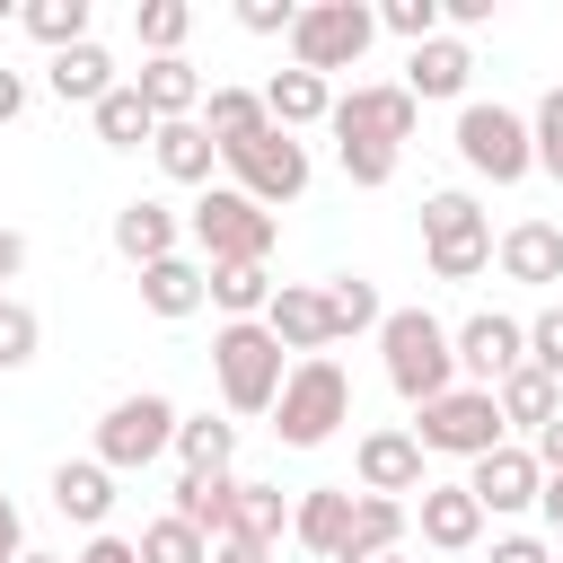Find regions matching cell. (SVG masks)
<instances>
[{"label": "cell", "mask_w": 563, "mask_h": 563, "mask_svg": "<svg viewBox=\"0 0 563 563\" xmlns=\"http://www.w3.org/2000/svg\"><path fill=\"white\" fill-rule=\"evenodd\" d=\"M352 510H361V501H352V484H317V493H299L290 537H299L308 554H325V563H334V554H343V537H352Z\"/></svg>", "instance_id": "19"}, {"label": "cell", "mask_w": 563, "mask_h": 563, "mask_svg": "<svg viewBox=\"0 0 563 563\" xmlns=\"http://www.w3.org/2000/svg\"><path fill=\"white\" fill-rule=\"evenodd\" d=\"M176 405L167 396H123V405H106V422H97V466H114V475H132V466H150V457H167L176 449Z\"/></svg>", "instance_id": "8"}, {"label": "cell", "mask_w": 563, "mask_h": 563, "mask_svg": "<svg viewBox=\"0 0 563 563\" xmlns=\"http://www.w3.org/2000/svg\"><path fill=\"white\" fill-rule=\"evenodd\" d=\"M501 273L510 282H528V290H545V282H563V229L554 220H519V229H501Z\"/></svg>", "instance_id": "20"}, {"label": "cell", "mask_w": 563, "mask_h": 563, "mask_svg": "<svg viewBox=\"0 0 563 563\" xmlns=\"http://www.w3.org/2000/svg\"><path fill=\"white\" fill-rule=\"evenodd\" d=\"M211 563H273V545H255V537H220Z\"/></svg>", "instance_id": "47"}, {"label": "cell", "mask_w": 563, "mask_h": 563, "mask_svg": "<svg viewBox=\"0 0 563 563\" xmlns=\"http://www.w3.org/2000/svg\"><path fill=\"white\" fill-rule=\"evenodd\" d=\"M537 510H545V528L563 537V475H545V493H537Z\"/></svg>", "instance_id": "52"}, {"label": "cell", "mask_w": 563, "mask_h": 563, "mask_svg": "<svg viewBox=\"0 0 563 563\" xmlns=\"http://www.w3.org/2000/svg\"><path fill=\"white\" fill-rule=\"evenodd\" d=\"M44 79H53V97H62V106H88V114L123 88V79H114V62H106V44H70V53H53V70H44Z\"/></svg>", "instance_id": "22"}, {"label": "cell", "mask_w": 563, "mask_h": 563, "mask_svg": "<svg viewBox=\"0 0 563 563\" xmlns=\"http://www.w3.org/2000/svg\"><path fill=\"white\" fill-rule=\"evenodd\" d=\"M264 325H273V343H282V352H299V361H317V352L334 343L325 290H308V282H282V290H273V308H264Z\"/></svg>", "instance_id": "15"}, {"label": "cell", "mask_w": 563, "mask_h": 563, "mask_svg": "<svg viewBox=\"0 0 563 563\" xmlns=\"http://www.w3.org/2000/svg\"><path fill=\"white\" fill-rule=\"evenodd\" d=\"M352 422V378L317 352V361H290V378H282V405H273V431H282V449H325L334 431Z\"/></svg>", "instance_id": "4"}, {"label": "cell", "mask_w": 563, "mask_h": 563, "mask_svg": "<svg viewBox=\"0 0 563 563\" xmlns=\"http://www.w3.org/2000/svg\"><path fill=\"white\" fill-rule=\"evenodd\" d=\"M141 106L158 114V123H194V106H202V70L185 62V53H167V62H141Z\"/></svg>", "instance_id": "23"}, {"label": "cell", "mask_w": 563, "mask_h": 563, "mask_svg": "<svg viewBox=\"0 0 563 563\" xmlns=\"http://www.w3.org/2000/svg\"><path fill=\"white\" fill-rule=\"evenodd\" d=\"M528 369H545V378L563 387V308H545V317H528Z\"/></svg>", "instance_id": "42"}, {"label": "cell", "mask_w": 563, "mask_h": 563, "mask_svg": "<svg viewBox=\"0 0 563 563\" xmlns=\"http://www.w3.org/2000/svg\"><path fill=\"white\" fill-rule=\"evenodd\" d=\"M132 35L150 44V62H167V53L194 35V9H185V0H141V9H132Z\"/></svg>", "instance_id": "38"}, {"label": "cell", "mask_w": 563, "mask_h": 563, "mask_svg": "<svg viewBox=\"0 0 563 563\" xmlns=\"http://www.w3.org/2000/svg\"><path fill=\"white\" fill-rule=\"evenodd\" d=\"M202 132H211V141H220V158H229V150L264 141V132H273V114H264V97H255V88H211V97H202Z\"/></svg>", "instance_id": "25"}, {"label": "cell", "mask_w": 563, "mask_h": 563, "mask_svg": "<svg viewBox=\"0 0 563 563\" xmlns=\"http://www.w3.org/2000/svg\"><path fill=\"white\" fill-rule=\"evenodd\" d=\"M440 18H457V26H484V18H493V0H440Z\"/></svg>", "instance_id": "51"}, {"label": "cell", "mask_w": 563, "mask_h": 563, "mask_svg": "<svg viewBox=\"0 0 563 563\" xmlns=\"http://www.w3.org/2000/svg\"><path fill=\"white\" fill-rule=\"evenodd\" d=\"M457 158L493 185H519L537 167V141H528V114L510 106H457Z\"/></svg>", "instance_id": "9"}, {"label": "cell", "mask_w": 563, "mask_h": 563, "mask_svg": "<svg viewBox=\"0 0 563 563\" xmlns=\"http://www.w3.org/2000/svg\"><path fill=\"white\" fill-rule=\"evenodd\" d=\"M273 264H211V308H229V325H246V317H264L273 308Z\"/></svg>", "instance_id": "31"}, {"label": "cell", "mask_w": 563, "mask_h": 563, "mask_svg": "<svg viewBox=\"0 0 563 563\" xmlns=\"http://www.w3.org/2000/svg\"><path fill=\"white\" fill-rule=\"evenodd\" d=\"M211 369H220V396H229V413H273L282 405V343H273V325L264 317H246V325H220L211 334Z\"/></svg>", "instance_id": "5"}, {"label": "cell", "mask_w": 563, "mask_h": 563, "mask_svg": "<svg viewBox=\"0 0 563 563\" xmlns=\"http://www.w3.org/2000/svg\"><path fill=\"white\" fill-rule=\"evenodd\" d=\"M18 114H26V79H18V70H0V123H18Z\"/></svg>", "instance_id": "49"}, {"label": "cell", "mask_w": 563, "mask_h": 563, "mask_svg": "<svg viewBox=\"0 0 563 563\" xmlns=\"http://www.w3.org/2000/svg\"><path fill=\"white\" fill-rule=\"evenodd\" d=\"M378 563H405V554H378Z\"/></svg>", "instance_id": "54"}, {"label": "cell", "mask_w": 563, "mask_h": 563, "mask_svg": "<svg viewBox=\"0 0 563 563\" xmlns=\"http://www.w3.org/2000/svg\"><path fill=\"white\" fill-rule=\"evenodd\" d=\"M176 519L202 528V537L220 545L229 519H238V475H176Z\"/></svg>", "instance_id": "30"}, {"label": "cell", "mask_w": 563, "mask_h": 563, "mask_svg": "<svg viewBox=\"0 0 563 563\" xmlns=\"http://www.w3.org/2000/svg\"><path fill=\"white\" fill-rule=\"evenodd\" d=\"M97 141H106V150H141V141H158V114L141 106V88H132V79L97 106Z\"/></svg>", "instance_id": "33"}, {"label": "cell", "mask_w": 563, "mask_h": 563, "mask_svg": "<svg viewBox=\"0 0 563 563\" xmlns=\"http://www.w3.org/2000/svg\"><path fill=\"white\" fill-rule=\"evenodd\" d=\"M405 528H413V510H405V501H378V493H361V510H352V537H343V554H334V563H378V554H396V545H405Z\"/></svg>", "instance_id": "26"}, {"label": "cell", "mask_w": 563, "mask_h": 563, "mask_svg": "<svg viewBox=\"0 0 563 563\" xmlns=\"http://www.w3.org/2000/svg\"><path fill=\"white\" fill-rule=\"evenodd\" d=\"M185 229H194L202 264H273V238H282V220L255 194H238V185H202Z\"/></svg>", "instance_id": "3"}, {"label": "cell", "mask_w": 563, "mask_h": 563, "mask_svg": "<svg viewBox=\"0 0 563 563\" xmlns=\"http://www.w3.org/2000/svg\"><path fill=\"white\" fill-rule=\"evenodd\" d=\"M378 26H387V35H405V44H431V35H440V0H387V9H378Z\"/></svg>", "instance_id": "41"}, {"label": "cell", "mask_w": 563, "mask_h": 563, "mask_svg": "<svg viewBox=\"0 0 563 563\" xmlns=\"http://www.w3.org/2000/svg\"><path fill=\"white\" fill-rule=\"evenodd\" d=\"M229 167H238V194H255L264 211H282V202H299L308 194V141L299 132H264V141H246V150H229Z\"/></svg>", "instance_id": "11"}, {"label": "cell", "mask_w": 563, "mask_h": 563, "mask_svg": "<svg viewBox=\"0 0 563 563\" xmlns=\"http://www.w3.org/2000/svg\"><path fill=\"white\" fill-rule=\"evenodd\" d=\"M537 466H545V475H563V413L537 431Z\"/></svg>", "instance_id": "48"}, {"label": "cell", "mask_w": 563, "mask_h": 563, "mask_svg": "<svg viewBox=\"0 0 563 563\" xmlns=\"http://www.w3.org/2000/svg\"><path fill=\"white\" fill-rule=\"evenodd\" d=\"M528 141H537V167L563 185V88H545V97H537V114H528Z\"/></svg>", "instance_id": "40"}, {"label": "cell", "mask_w": 563, "mask_h": 563, "mask_svg": "<svg viewBox=\"0 0 563 563\" xmlns=\"http://www.w3.org/2000/svg\"><path fill=\"white\" fill-rule=\"evenodd\" d=\"M79 563H141V545L106 528V537H88V545H79Z\"/></svg>", "instance_id": "45"}, {"label": "cell", "mask_w": 563, "mask_h": 563, "mask_svg": "<svg viewBox=\"0 0 563 563\" xmlns=\"http://www.w3.org/2000/svg\"><path fill=\"white\" fill-rule=\"evenodd\" d=\"M229 537L282 545V537H290V501H282V484H238V519H229Z\"/></svg>", "instance_id": "35"}, {"label": "cell", "mask_w": 563, "mask_h": 563, "mask_svg": "<svg viewBox=\"0 0 563 563\" xmlns=\"http://www.w3.org/2000/svg\"><path fill=\"white\" fill-rule=\"evenodd\" d=\"M378 352H387V387H396L413 413H422V405H440V396L457 387V334H449L431 308H387Z\"/></svg>", "instance_id": "2"}, {"label": "cell", "mask_w": 563, "mask_h": 563, "mask_svg": "<svg viewBox=\"0 0 563 563\" xmlns=\"http://www.w3.org/2000/svg\"><path fill=\"white\" fill-rule=\"evenodd\" d=\"M466 493H475L484 510H528V501L545 493V466H537V449L501 440L493 457H475V466H466Z\"/></svg>", "instance_id": "13"}, {"label": "cell", "mask_w": 563, "mask_h": 563, "mask_svg": "<svg viewBox=\"0 0 563 563\" xmlns=\"http://www.w3.org/2000/svg\"><path fill=\"white\" fill-rule=\"evenodd\" d=\"M325 317H334V334H378V325H387V308H378V282H361V273H334V282H325Z\"/></svg>", "instance_id": "34"}, {"label": "cell", "mask_w": 563, "mask_h": 563, "mask_svg": "<svg viewBox=\"0 0 563 563\" xmlns=\"http://www.w3.org/2000/svg\"><path fill=\"white\" fill-rule=\"evenodd\" d=\"M0 18H9V0H0Z\"/></svg>", "instance_id": "55"}, {"label": "cell", "mask_w": 563, "mask_h": 563, "mask_svg": "<svg viewBox=\"0 0 563 563\" xmlns=\"http://www.w3.org/2000/svg\"><path fill=\"white\" fill-rule=\"evenodd\" d=\"M361 493H378V501L422 493V440L413 431H361Z\"/></svg>", "instance_id": "16"}, {"label": "cell", "mask_w": 563, "mask_h": 563, "mask_svg": "<svg viewBox=\"0 0 563 563\" xmlns=\"http://www.w3.org/2000/svg\"><path fill=\"white\" fill-rule=\"evenodd\" d=\"M457 369H466L475 387H501L510 369H528V325L501 317V308L466 317V325H457Z\"/></svg>", "instance_id": "12"}, {"label": "cell", "mask_w": 563, "mask_h": 563, "mask_svg": "<svg viewBox=\"0 0 563 563\" xmlns=\"http://www.w3.org/2000/svg\"><path fill=\"white\" fill-rule=\"evenodd\" d=\"M369 35H378V9H361V0H317V9H299V26H290V70H352L361 53H369Z\"/></svg>", "instance_id": "7"}, {"label": "cell", "mask_w": 563, "mask_h": 563, "mask_svg": "<svg viewBox=\"0 0 563 563\" xmlns=\"http://www.w3.org/2000/svg\"><path fill=\"white\" fill-rule=\"evenodd\" d=\"M176 457H185V475H229V457H238V422L185 413V422H176Z\"/></svg>", "instance_id": "32"}, {"label": "cell", "mask_w": 563, "mask_h": 563, "mask_svg": "<svg viewBox=\"0 0 563 563\" xmlns=\"http://www.w3.org/2000/svg\"><path fill=\"white\" fill-rule=\"evenodd\" d=\"M150 150H158V176H167V185H211L220 141L202 132V114H194V123H158V141H150Z\"/></svg>", "instance_id": "28"}, {"label": "cell", "mask_w": 563, "mask_h": 563, "mask_svg": "<svg viewBox=\"0 0 563 563\" xmlns=\"http://www.w3.org/2000/svg\"><path fill=\"white\" fill-rule=\"evenodd\" d=\"M202 299H211V264H194V255H167V264L141 273V308L150 317H194Z\"/></svg>", "instance_id": "24"}, {"label": "cell", "mask_w": 563, "mask_h": 563, "mask_svg": "<svg viewBox=\"0 0 563 563\" xmlns=\"http://www.w3.org/2000/svg\"><path fill=\"white\" fill-rule=\"evenodd\" d=\"M413 440L440 449V457H466V466L493 457V449H501V405H493V387H449L440 405H422Z\"/></svg>", "instance_id": "10"}, {"label": "cell", "mask_w": 563, "mask_h": 563, "mask_svg": "<svg viewBox=\"0 0 563 563\" xmlns=\"http://www.w3.org/2000/svg\"><path fill=\"white\" fill-rule=\"evenodd\" d=\"M484 563H554V554H545V537H493Z\"/></svg>", "instance_id": "44"}, {"label": "cell", "mask_w": 563, "mask_h": 563, "mask_svg": "<svg viewBox=\"0 0 563 563\" xmlns=\"http://www.w3.org/2000/svg\"><path fill=\"white\" fill-rule=\"evenodd\" d=\"M132 545H141V563H211V537H202V528H185L176 510H167V519H150Z\"/></svg>", "instance_id": "37"}, {"label": "cell", "mask_w": 563, "mask_h": 563, "mask_svg": "<svg viewBox=\"0 0 563 563\" xmlns=\"http://www.w3.org/2000/svg\"><path fill=\"white\" fill-rule=\"evenodd\" d=\"M18 563H62V554H18Z\"/></svg>", "instance_id": "53"}, {"label": "cell", "mask_w": 563, "mask_h": 563, "mask_svg": "<svg viewBox=\"0 0 563 563\" xmlns=\"http://www.w3.org/2000/svg\"><path fill=\"white\" fill-rule=\"evenodd\" d=\"M264 114H273L282 132H308V123H325V114H334V88H325L317 70H273V88H264Z\"/></svg>", "instance_id": "27"}, {"label": "cell", "mask_w": 563, "mask_h": 563, "mask_svg": "<svg viewBox=\"0 0 563 563\" xmlns=\"http://www.w3.org/2000/svg\"><path fill=\"white\" fill-rule=\"evenodd\" d=\"M35 343H44V325H35V308L0 290V369H26V361H35Z\"/></svg>", "instance_id": "39"}, {"label": "cell", "mask_w": 563, "mask_h": 563, "mask_svg": "<svg viewBox=\"0 0 563 563\" xmlns=\"http://www.w3.org/2000/svg\"><path fill=\"white\" fill-rule=\"evenodd\" d=\"M325 132H334V158H343L352 185H387L396 150L413 141V97L405 88H352V97H334Z\"/></svg>", "instance_id": "1"}, {"label": "cell", "mask_w": 563, "mask_h": 563, "mask_svg": "<svg viewBox=\"0 0 563 563\" xmlns=\"http://www.w3.org/2000/svg\"><path fill=\"white\" fill-rule=\"evenodd\" d=\"M466 79H475V53L457 44V35H431V44H413V62H405V97L422 106V97H466Z\"/></svg>", "instance_id": "21"}, {"label": "cell", "mask_w": 563, "mask_h": 563, "mask_svg": "<svg viewBox=\"0 0 563 563\" xmlns=\"http://www.w3.org/2000/svg\"><path fill=\"white\" fill-rule=\"evenodd\" d=\"M493 405H501V431H545V422L563 413V387H554L545 369H510V378L493 387Z\"/></svg>", "instance_id": "29"}, {"label": "cell", "mask_w": 563, "mask_h": 563, "mask_svg": "<svg viewBox=\"0 0 563 563\" xmlns=\"http://www.w3.org/2000/svg\"><path fill=\"white\" fill-rule=\"evenodd\" d=\"M53 510L106 537V510H114V466H97V457H62V466H53Z\"/></svg>", "instance_id": "18"}, {"label": "cell", "mask_w": 563, "mask_h": 563, "mask_svg": "<svg viewBox=\"0 0 563 563\" xmlns=\"http://www.w3.org/2000/svg\"><path fill=\"white\" fill-rule=\"evenodd\" d=\"M26 554V519H18V501L0 493V563H18Z\"/></svg>", "instance_id": "46"}, {"label": "cell", "mask_w": 563, "mask_h": 563, "mask_svg": "<svg viewBox=\"0 0 563 563\" xmlns=\"http://www.w3.org/2000/svg\"><path fill=\"white\" fill-rule=\"evenodd\" d=\"M176 238H185V220H176L158 194H132V202L114 211V255H123V264H141V273H150V264H167V255H176Z\"/></svg>", "instance_id": "14"}, {"label": "cell", "mask_w": 563, "mask_h": 563, "mask_svg": "<svg viewBox=\"0 0 563 563\" xmlns=\"http://www.w3.org/2000/svg\"><path fill=\"white\" fill-rule=\"evenodd\" d=\"M238 26H246V35H290L299 9H290V0H238Z\"/></svg>", "instance_id": "43"}, {"label": "cell", "mask_w": 563, "mask_h": 563, "mask_svg": "<svg viewBox=\"0 0 563 563\" xmlns=\"http://www.w3.org/2000/svg\"><path fill=\"white\" fill-rule=\"evenodd\" d=\"M422 255H431V282H475L493 264V220L475 211V194H431L422 202Z\"/></svg>", "instance_id": "6"}, {"label": "cell", "mask_w": 563, "mask_h": 563, "mask_svg": "<svg viewBox=\"0 0 563 563\" xmlns=\"http://www.w3.org/2000/svg\"><path fill=\"white\" fill-rule=\"evenodd\" d=\"M18 273H26V238H18V229H0V282H18Z\"/></svg>", "instance_id": "50"}, {"label": "cell", "mask_w": 563, "mask_h": 563, "mask_svg": "<svg viewBox=\"0 0 563 563\" xmlns=\"http://www.w3.org/2000/svg\"><path fill=\"white\" fill-rule=\"evenodd\" d=\"M18 26L35 44H53V53H70V44H88V0H26Z\"/></svg>", "instance_id": "36"}, {"label": "cell", "mask_w": 563, "mask_h": 563, "mask_svg": "<svg viewBox=\"0 0 563 563\" xmlns=\"http://www.w3.org/2000/svg\"><path fill=\"white\" fill-rule=\"evenodd\" d=\"M422 545H440V554H466L475 537H484V501L466 493V484H422Z\"/></svg>", "instance_id": "17"}]
</instances>
